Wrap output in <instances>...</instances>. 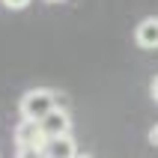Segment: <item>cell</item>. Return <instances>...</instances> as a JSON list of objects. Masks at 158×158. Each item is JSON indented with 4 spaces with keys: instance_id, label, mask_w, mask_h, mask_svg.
I'll use <instances>...</instances> for the list:
<instances>
[{
    "instance_id": "cell-3",
    "label": "cell",
    "mask_w": 158,
    "mask_h": 158,
    "mask_svg": "<svg viewBox=\"0 0 158 158\" xmlns=\"http://www.w3.org/2000/svg\"><path fill=\"white\" fill-rule=\"evenodd\" d=\"M42 131H45V137H48V140L72 134V114L66 110V107H54L51 114L42 119Z\"/></svg>"
},
{
    "instance_id": "cell-7",
    "label": "cell",
    "mask_w": 158,
    "mask_h": 158,
    "mask_svg": "<svg viewBox=\"0 0 158 158\" xmlns=\"http://www.w3.org/2000/svg\"><path fill=\"white\" fill-rule=\"evenodd\" d=\"M0 3H3L6 9H15V12H18V9H27L33 0H0Z\"/></svg>"
},
{
    "instance_id": "cell-5",
    "label": "cell",
    "mask_w": 158,
    "mask_h": 158,
    "mask_svg": "<svg viewBox=\"0 0 158 158\" xmlns=\"http://www.w3.org/2000/svg\"><path fill=\"white\" fill-rule=\"evenodd\" d=\"M45 158H78V143H75V137L66 134V137H54V140H48Z\"/></svg>"
},
{
    "instance_id": "cell-1",
    "label": "cell",
    "mask_w": 158,
    "mask_h": 158,
    "mask_svg": "<svg viewBox=\"0 0 158 158\" xmlns=\"http://www.w3.org/2000/svg\"><path fill=\"white\" fill-rule=\"evenodd\" d=\"M54 107H60L57 89H51V87H33V89H27L24 96H21V102H18V114H21V119H36V123H42Z\"/></svg>"
},
{
    "instance_id": "cell-4",
    "label": "cell",
    "mask_w": 158,
    "mask_h": 158,
    "mask_svg": "<svg viewBox=\"0 0 158 158\" xmlns=\"http://www.w3.org/2000/svg\"><path fill=\"white\" fill-rule=\"evenodd\" d=\"M134 42H137V48H143V51H155L158 48V15H149V18H143L140 24H137Z\"/></svg>"
},
{
    "instance_id": "cell-9",
    "label": "cell",
    "mask_w": 158,
    "mask_h": 158,
    "mask_svg": "<svg viewBox=\"0 0 158 158\" xmlns=\"http://www.w3.org/2000/svg\"><path fill=\"white\" fill-rule=\"evenodd\" d=\"M149 93H152V98H155V102H158V75H155V78H152V84H149Z\"/></svg>"
},
{
    "instance_id": "cell-11",
    "label": "cell",
    "mask_w": 158,
    "mask_h": 158,
    "mask_svg": "<svg viewBox=\"0 0 158 158\" xmlns=\"http://www.w3.org/2000/svg\"><path fill=\"white\" fill-rule=\"evenodd\" d=\"M45 3H66V0H45Z\"/></svg>"
},
{
    "instance_id": "cell-10",
    "label": "cell",
    "mask_w": 158,
    "mask_h": 158,
    "mask_svg": "<svg viewBox=\"0 0 158 158\" xmlns=\"http://www.w3.org/2000/svg\"><path fill=\"white\" fill-rule=\"evenodd\" d=\"M78 158H93V155H89V152H78Z\"/></svg>"
},
{
    "instance_id": "cell-6",
    "label": "cell",
    "mask_w": 158,
    "mask_h": 158,
    "mask_svg": "<svg viewBox=\"0 0 158 158\" xmlns=\"http://www.w3.org/2000/svg\"><path fill=\"white\" fill-rule=\"evenodd\" d=\"M15 158H45V149H36V146H18Z\"/></svg>"
},
{
    "instance_id": "cell-8",
    "label": "cell",
    "mask_w": 158,
    "mask_h": 158,
    "mask_svg": "<svg viewBox=\"0 0 158 158\" xmlns=\"http://www.w3.org/2000/svg\"><path fill=\"white\" fill-rule=\"evenodd\" d=\"M146 137H149V143H152V146H158V123L149 128V134H146Z\"/></svg>"
},
{
    "instance_id": "cell-2",
    "label": "cell",
    "mask_w": 158,
    "mask_h": 158,
    "mask_svg": "<svg viewBox=\"0 0 158 158\" xmlns=\"http://www.w3.org/2000/svg\"><path fill=\"white\" fill-rule=\"evenodd\" d=\"M15 143L18 146H36V149H45L48 146V137L42 131V123L36 119H21L15 125Z\"/></svg>"
}]
</instances>
